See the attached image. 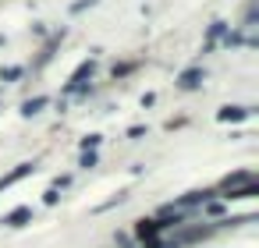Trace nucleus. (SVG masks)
<instances>
[{"instance_id": "obj_1", "label": "nucleus", "mask_w": 259, "mask_h": 248, "mask_svg": "<svg viewBox=\"0 0 259 248\" xmlns=\"http://www.w3.org/2000/svg\"><path fill=\"white\" fill-rule=\"evenodd\" d=\"M92 71H96V64H92V60H86V64L75 71V74H71V82H68V92H78V89L86 86V78H92Z\"/></svg>"}, {"instance_id": "obj_2", "label": "nucleus", "mask_w": 259, "mask_h": 248, "mask_svg": "<svg viewBox=\"0 0 259 248\" xmlns=\"http://www.w3.org/2000/svg\"><path fill=\"white\" fill-rule=\"evenodd\" d=\"M36 170V163H18V167L11 170V174H4V178H0V188H11V184H18L22 178H28Z\"/></svg>"}, {"instance_id": "obj_3", "label": "nucleus", "mask_w": 259, "mask_h": 248, "mask_svg": "<svg viewBox=\"0 0 259 248\" xmlns=\"http://www.w3.org/2000/svg\"><path fill=\"white\" fill-rule=\"evenodd\" d=\"M160 230H164V224H160V220H142V224L135 227V234H138L142 241H150V244L156 241V234H160Z\"/></svg>"}, {"instance_id": "obj_4", "label": "nucleus", "mask_w": 259, "mask_h": 248, "mask_svg": "<svg viewBox=\"0 0 259 248\" xmlns=\"http://www.w3.org/2000/svg\"><path fill=\"white\" fill-rule=\"evenodd\" d=\"M28 220H32V210H28V206H18V210H11L4 216V227H25Z\"/></svg>"}, {"instance_id": "obj_5", "label": "nucleus", "mask_w": 259, "mask_h": 248, "mask_svg": "<svg viewBox=\"0 0 259 248\" xmlns=\"http://www.w3.org/2000/svg\"><path fill=\"white\" fill-rule=\"evenodd\" d=\"M245 184H256V178L252 174H231V178H224V192H238Z\"/></svg>"}, {"instance_id": "obj_6", "label": "nucleus", "mask_w": 259, "mask_h": 248, "mask_svg": "<svg viewBox=\"0 0 259 248\" xmlns=\"http://www.w3.org/2000/svg\"><path fill=\"white\" fill-rule=\"evenodd\" d=\"M248 114H252L248 106H224V110L216 114V120H245Z\"/></svg>"}, {"instance_id": "obj_7", "label": "nucleus", "mask_w": 259, "mask_h": 248, "mask_svg": "<svg viewBox=\"0 0 259 248\" xmlns=\"http://www.w3.org/2000/svg\"><path fill=\"white\" fill-rule=\"evenodd\" d=\"M199 82H202V71L199 68H188V71L181 74V89H196Z\"/></svg>"}, {"instance_id": "obj_8", "label": "nucleus", "mask_w": 259, "mask_h": 248, "mask_svg": "<svg viewBox=\"0 0 259 248\" xmlns=\"http://www.w3.org/2000/svg\"><path fill=\"white\" fill-rule=\"evenodd\" d=\"M43 106H46V96H36V100H25V103H22V114L32 117V114H40Z\"/></svg>"}, {"instance_id": "obj_9", "label": "nucleus", "mask_w": 259, "mask_h": 248, "mask_svg": "<svg viewBox=\"0 0 259 248\" xmlns=\"http://www.w3.org/2000/svg\"><path fill=\"white\" fill-rule=\"evenodd\" d=\"M0 78H4V82H14V78H22V68H4V71H0Z\"/></svg>"}, {"instance_id": "obj_10", "label": "nucleus", "mask_w": 259, "mask_h": 248, "mask_svg": "<svg viewBox=\"0 0 259 248\" xmlns=\"http://www.w3.org/2000/svg\"><path fill=\"white\" fill-rule=\"evenodd\" d=\"M96 146H100V135H89V138H82V149H86V152H92Z\"/></svg>"}, {"instance_id": "obj_11", "label": "nucleus", "mask_w": 259, "mask_h": 248, "mask_svg": "<svg viewBox=\"0 0 259 248\" xmlns=\"http://www.w3.org/2000/svg\"><path fill=\"white\" fill-rule=\"evenodd\" d=\"M206 213H210V216H216V213H224V206H220V202H210V206H206Z\"/></svg>"}, {"instance_id": "obj_12", "label": "nucleus", "mask_w": 259, "mask_h": 248, "mask_svg": "<svg viewBox=\"0 0 259 248\" xmlns=\"http://www.w3.org/2000/svg\"><path fill=\"white\" fill-rule=\"evenodd\" d=\"M0 43H4V39H0Z\"/></svg>"}]
</instances>
